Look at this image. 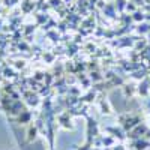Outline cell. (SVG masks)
<instances>
[{"mask_svg": "<svg viewBox=\"0 0 150 150\" xmlns=\"http://www.w3.org/2000/svg\"><path fill=\"white\" fill-rule=\"evenodd\" d=\"M36 132H38V126H36V125H30V126H29V135H27V144H30L35 140Z\"/></svg>", "mask_w": 150, "mask_h": 150, "instance_id": "obj_1", "label": "cell"}]
</instances>
